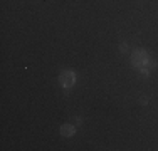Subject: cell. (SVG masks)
I'll return each mask as SVG.
<instances>
[{
	"label": "cell",
	"instance_id": "6da1fadb",
	"mask_svg": "<svg viewBox=\"0 0 158 151\" xmlns=\"http://www.w3.org/2000/svg\"><path fill=\"white\" fill-rule=\"evenodd\" d=\"M148 59H150L148 52H146V51H141V49H138V51H135L133 54H131V64H133L136 69H140V67L146 66V64H148Z\"/></svg>",
	"mask_w": 158,
	"mask_h": 151
},
{
	"label": "cell",
	"instance_id": "7a4b0ae2",
	"mask_svg": "<svg viewBox=\"0 0 158 151\" xmlns=\"http://www.w3.org/2000/svg\"><path fill=\"white\" fill-rule=\"evenodd\" d=\"M59 82H61L62 88H73L74 82H76V74L73 71H64L59 76Z\"/></svg>",
	"mask_w": 158,
	"mask_h": 151
},
{
	"label": "cell",
	"instance_id": "3957f363",
	"mask_svg": "<svg viewBox=\"0 0 158 151\" xmlns=\"http://www.w3.org/2000/svg\"><path fill=\"white\" fill-rule=\"evenodd\" d=\"M74 133H76V128H74L73 124H62L61 126V134L62 136H67V138H69V136H73Z\"/></svg>",
	"mask_w": 158,
	"mask_h": 151
},
{
	"label": "cell",
	"instance_id": "277c9868",
	"mask_svg": "<svg viewBox=\"0 0 158 151\" xmlns=\"http://www.w3.org/2000/svg\"><path fill=\"white\" fill-rule=\"evenodd\" d=\"M146 67H150V69H155V67H156V60L153 59V57H150V59H148V64H146Z\"/></svg>",
	"mask_w": 158,
	"mask_h": 151
},
{
	"label": "cell",
	"instance_id": "5b68a950",
	"mask_svg": "<svg viewBox=\"0 0 158 151\" xmlns=\"http://www.w3.org/2000/svg\"><path fill=\"white\" fill-rule=\"evenodd\" d=\"M126 44H121V45H119V51H121V52H126Z\"/></svg>",
	"mask_w": 158,
	"mask_h": 151
}]
</instances>
